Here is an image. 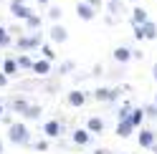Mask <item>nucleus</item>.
Here are the masks:
<instances>
[{"mask_svg": "<svg viewBox=\"0 0 157 154\" xmlns=\"http://www.w3.org/2000/svg\"><path fill=\"white\" fill-rule=\"evenodd\" d=\"M8 139H10L13 144H28L31 141V131H28L25 124H10V129H8Z\"/></svg>", "mask_w": 157, "mask_h": 154, "instance_id": "nucleus-1", "label": "nucleus"}, {"mask_svg": "<svg viewBox=\"0 0 157 154\" xmlns=\"http://www.w3.org/2000/svg\"><path fill=\"white\" fill-rule=\"evenodd\" d=\"M41 43H43L41 33H33V35H21V38H18V48H21V51H31V48H41Z\"/></svg>", "mask_w": 157, "mask_h": 154, "instance_id": "nucleus-2", "label": "nucleus"}, {"mask_svg": "<svg viewBox=\"0 0 157 154\" xmlns=\"http://www.w3.org/2000/svg\"><path fill=\"white\" fill-rule=\"evenodd\" d=\"M48 38H51L53 43H66V41H68V31H66L63 25L56 23V25L51 28V33H48Z\"/></svg>", "mask_w": 157, "mask_h": 154, "instance_id": "nucleus-3", "label": "nucleus"}, {"mask_svg": "<svg viewBox=\"0 0 157 154\" xmlns=\"http://www.w3.org/2000/svg\"><path fill=\"white\" fill-rule=\"evenodd\" d=\"M76 15L81 18V20H94L96 10H94V8H91V5H89V3L84 0V3H78V5H76Z\"/></svg>", "mask_w": 157, "mask_h": 154, "instance_id": "nucleus-4", "label": "nucleus"}, {"mask_svg": "<svg viewBox=\"0 0 157 154\" xmlns=\"http://www.w3.org/2000/svg\"><path fill=\"white\" fill-rule=\"evenodd\" d=\"M10 13L18 18V20H25V18L31 15L33 10H31V8H25L23 3H13V0H10Z\"/></svg>", "mask_w": 157, "mask_h": 154, "instance_id": "nucleus-5", "label": "nucleus"}, {"mask_svg": "<svg viewBox=\"0 0 157 154\" xmlns=\"http://www.w3.org/2000/svg\"><path fill=\"white\" fill-rule=\"evenodd\" d=\"M132 129H134V124H132V119H119V124H117V134H119L122 139H127L132 134Z\"/></svg>", "mask_w": 157, "mask_h": 154, "instance_id": "nucleus-6", "label": "nucleus"}, {"mask_svg": "<svg viewBox=\"0 0 157 154\" xmlns=\"http://www.w3.org/2000/svg\"><path fill=\"white\" fill-rule=\"evenodd\" d=\"M94 96H96V101H114L117 96H119V91H114V89H96Z\"/></svg>", "mask_w": 157, "mask_h": 154, "instance_id": "nucleus-7", "label": "nucleus"}, {"mask_svg": "<svg viewBox=\"0 0 157 154\" xmlns=\"http://www.w3.org/2000/svg\"><path fill=\"white\" fill-rule=\"evenodd\" d=\"M33 73H38V76H46L48 71H51V61L48 58H41V61H33V68H31Z\"/></svg>", "mask_w": 157, "mask_h": 154, "instance_id": "nucleus-8", "label": "nucleus"}, {"mask_svg": "<svg viewBox=\"0 0 157 154\" xmlns=\"http://www.w3.org/2000/svg\"><path fill=\"white\" fill-rule=\"evenodd\" d=\"M147 20H150V18H147V10L137 5L134 10H132V23H134V25H142V23H147Z\"/></svg>", "mask_w": 157, "mask_h": 154, "instance_id": "nucleus-9", "label": "nucleus"}, {"mask_svg": "<svg viewBox=\"0 0 157 154\" xmlns=\"http://www.w3.org/2000/svg\"><path fill=\"white\" fill-rule=\"evenodd\" d=\"M129 58H132V51H129V48L119 46V48H117V51H114V61H117V63H127Z\"/></svg>", "mask_w": 157, "mask_h": 154, "instance_id": "nucleus-10", "label": "nucleus"}, {"mask_svg": "<svg viewBox=\"0 0 157 154\" xmlns=\"http://www.w3.org/2000/svg\"><path fill=\"white\" fill-rule=\"evenodd\" d=\"M74 144H78V147L89 144V129H76L74 131Z\"/></svg>", "mask_w": 157, "mask_h": 154, "instance_id": "nucleus-11", "label": "nucleus"}, {"mask_svg": "<svg viewBox=\"0 0 157 154\" xmlns=\"http://www.w3.org/2000/svg\"><path fill=\"white\" fill-rule=\"evenodd\" d=\"M142 31H144V38H147V41H155V38H157V25H155L152 20L142 23Z\"/></svg>", "mask_w": 157, "mask_h": 154, "instance_id": "nucleus-12", "label": "nucleus"}, {"mask_svg": "<svg viewBox=\"0 0 157 154\" xmlns=\"http://www.w3.org/2000/svg\"><path fill=\"white\" fill-rule=\"evenodd\" d=\"M140 144H142V147H152V144H155V131L142 129L140 131Z\"/></svg>", "mask_w": 157, "mask_h": 154, "instance_id": "nucleus-13", "label": "nucleus"}, {"mask_svg": "<svg viewBox=\"0 0 157 154\" xmlns=\"http://www.w3.org/2000/svg\"><path fill=\"white\" fill-rule=\"evenodd\" d=\"M86 129H89L91 134H101V131H104V121H101L99 116H94V119H89V124H86Z\"/></svg>", "mask_w": 157, "mask_h": 154, "instance_id": "nucleus-14", "label": "nucleus"}, {"mask_svg": "<svg viewBox=\"0 0 157 154\" xmlns=\"http://www.w3.org/2000/svg\"><path fill=\"white\" fill-rule=\"evenodd\" d=\"M43 131H46V137H58V134H61V124H58V121H48L46 124V127H43Z\"/></svg>", "mask_w": 157, "mask_h": 154, "instance_id": "nucleus-15", "label": "nucleus"}, {"mask_svg": "<svg viewBox=\"0 0 157 154\" xmlns=\"http://www.w3.org/2000/svg\"><path fill=\"white\" fill-rule=\"evenodd\" d=\"M84 101H86V96L81 91H71V94H68V104H71V106H81Z\"/></svg>", "mask_w": 157, "mask_h": 154, "instance_id": "nucleus-16", "label": "nucleus"}, {"mask_svg": "<svg viewBox=\"0 0 157 154\" xmlns=\"http://www.w3.org/2000/svg\"><path fill=\"white\" fill-rule=\"evenodd\" d=\"M3 73H5V76L18 73V61H15V58H8V61L3 63Z\"/></svg>", "mask_w": 157, "mask_h": 154, "instance_id": "nucleus-17", "label": "nucleus"}, {"mask_svg": "<svg viewBox=\"0 0 157 154\" xmlns=\"http://www.w3.org/2000/svg\"><path fill=\"white\" fill-rule=\"evenodd\" d=\"M129 119H132V124H134V127H140V124L144 121V109H132Z\"/></svg>", "mask_w": 157, "mask_h": 154, "instance_id": "nucleus-18", "label": "nucleus"}, {"mask_svg": "<svg viewBox=\"0 0 157 154\" xmlns=\"http://www.w3.org/2000/svg\"><path fill=\"white\" fill-rule=\"evenodd\" d=\"M25 25L31 28V31H36V28H41V15H36V13H31L25 18Z\"/></svg>", "mask_w": 157, "mask_h": 154, "instance_id": "nucleus-19", "label": "nucleus"}, {"mask_svg": "<svg viewBox=\"0 0 157 154\" xmlns=\"http://www.w3.org/2000/svg\"><path fill=\"white\" fill-rule=\"evenodd\" d=\"M23 116H25V119H38V116H41V109H38V106H28Z\"/></svg>", "mask_w": 157, "mask_h": 154, "instance_id": "nucleus-20", "label": "nucleus"}, {"mask_svg": "<svg viewBox=\"0 0 157 154\" xmlns=\"http://www.w3.org/2000/svg\"><path fill=\"white\" fill-rule=\"evenodd\" d=\"M28 106H31V104H28V101H23V99H21V101H18V99L13 101V109H15L18 114H25V109H28Z\"/></svg>", "mask_w": 157, "mask_h": 154, "instance_id": "nucleus-21", "label": "nucleus"}, {"mask_svg": "<svg viewBox=\"0 0 157 154\" xmlns=\"http://www.w3.org/2000/svg\"><path fill=\"white\" fill-rule=\"evenodd\" d=\"M41 51H43V58H48V61H53V48L51 46H48V43H41Z\"/></svg>", "mask_w": 157, "mask_h": 154, "instance_id": "nucleus-22", "label": "nucleus"}, {"mask_svg": "<svg viewBox=\"0 0 157 154\" xmlns=\"http://www.w3.org/2000/svg\"><path fill=\"white\" fill-rule=\"evenodd\" d=\"M18 68H33V61L28 58V56H21V58H18Z\"/></svg>", "mask_w": 157, "mask_h": 154, "instance_id": "nucleus-23", "label": "nucleus"}, {"mask_svg": "<svg viewBox=\"0 0 157 154\" xmlns=\"http://www.w3.org/2000/svg\"><path fill=\"white\" fill-rule=\"evenodd\" d=\"M8 43H10V35H8V31H5L3 25H0V48L8 46Z\"/></svg>", "mask_w": 157, "mask_h": 154, "instance_id": "nucleus-24", "label": "nucleus"}, {"mask_svg": "<svg viewBox=\"0 0 157 154\" xmlns=\"http://www.w3.org/2000/svg\"><path fill=\"white\" fill-rule=\"evenodd\" d=\"M122 10V5H119V0H109V13L112 15H117V13H119Z\"/></svg>", "mask_w": 157, "mask_h": 154, "instance_id": "nucleus-25", "label": "nucleus"}, {"mask_svg": "<svg viewBox=\"0 0 157 154\" xmlns=\"http://www.w3.org/2000/svg\"><path fill=\"white\" fill-rule=\"evenodd\" d=\"M129 114H132V106H129V104H124V106L119 109V119H129Z\"/></svg>", "mask_w": 157, "mask_h": 154, "instance_id": "nucleus-26", "label": "nucleus"}, {"mask_svg": "<svg viewBox=\"0 0 157 154\" xmlns=\"http://www.w3.org/2000/svg\"><path fill=\"white\" fill-rule=\"evenodd\" d=\"M48 18H51V20H61V8H51V10H48Z\"/></svg>", "mask_w": 157, "mask_h": 154, "instance_id": "nucleus-27", "label": "nucleus"}, {"mask_svg": "<svg viewBox=\"0 0 157 154\" xmlns=\"http://www.w3.org/2000/svg\"><path fill=\"white\" fill-rule=\"evenodd\" d=\"M144 116H152V119L157 116V104H152V106H147V109H144Z\"/></svg>", "mask_w": 157, "mask_h": 154, "instance_id": "nucleus-28", "label": "nucleus"}, {"mask_svg": "<svg viewBox=\"0 0 157 154\" xmlns=\"http://www.w3.org/2000/svg\"><path fill=\"white\" fill-rule=\"evenodd\" d=\"M134 38H137V41H144V31H142V25H134Z\"/></svg>", "mask_w": 157, "mask_h": 154, "instance_id": "nucleus-29", "label": "nucleus"}, {"mask_svg": "<svg viewBox=\"0 0 157 154\" xmlns=\"http://www.w3.org/2000/svg\"><path fill=\"white\" fill-rule=\"evenodd\" d=\"M86 3H89L94 10H99V8H101V0H86Z\"/></svg>", "mask_w": 157, "mask_h": 154, "instance_id": "nucleus-30", "label": "nucleus"}, {"mask_svg": "<svg viewBox=\"0 0 157 154\" xmlns=\"http://www.w3.org/2000/svg\"><path fill=\"white\" fill-rule=\"evenodd\" d=\"M36 149H41V152H46V149H48V141H38V144H36Z\"/></svg>", "mask_w": 157, "mask_h": 154, "instance_id": "nucleus-31", "label": "nucleus"}, {"mask_svg": "<svg viewBox=\"0 0 157 154\" xmlns=\"http://www.w3.org/2000/svg\"><path fill=\"white\" fill-rule=\"evenodd\" d=\"M5 83H8V76H5L3 71H0V86H5Z\"/></svg>", "mask_w": 157, "mask_h": 154, "instance_id": "nucleus-32", "label": "nucleus"}, {"mask_svg": "<svg viewBox=\"0 0 157 154\" xmlns=\"http://www.w3.org/2000/svg\"><path fill=\"white\" fill-rule=\"evenodd\" d=\"M152 76H155V81H157V63L152 66Z\"/></svg>", "mask_w": 157, "mask_h": 154, "instance_id": "nucleus-33", "label": "nucleus"}, {"mask_svg": "<svg viewBox=\"0 0 157 154\" xmlns=\"http://www.w3.org/2000/svg\"><path fill=\"white\" fill-rule=\"evenodd\" d=\"M36 3H41V5H46V3H48V0H36Z\"/></svg>", "mask_w": 157, "mask_h": 154, "instance_id": "nucleus-34", "label": "nucleus"}, {"mask_svg": "<svg viewBox=\"0 0 157 154\" xmlns=\"http://www.w3.org/2000/svg\"><path fill=\"white\" fill-rule=\"evenodd\" d=\"M0 119H3V104H0Z\"/></svg>", "mask_w": 157, "mask_h": 154, "instance_id": "nucleus-35", "label": "nucleus"}, {"mask_svg": "<svg viewBox=\"0 0 157 154\" xmlns=\"http://www.w3.org/2000/svg\"><path fill=\"white\" fill-rule=\"evenodd\" d=\"M0 154H3V141H0Z\"/></svg>", "mask_w": 157, "mask_h": 154, "instance_id": "nucleus-36", "label": "nucleus"}, {"mask_svg": "<svg viewBox=\"0 0 157 154\" xmlns=\"http://www.w3.org/2000/svg\"><path fill=\"white\" fill-rule=\"evenodd\" d=\"M152 149H155V152H157V144H152Z\"/></svg>", "mask_w": 157, "mask_h": 154, "instance_id": "nucleus-37", "label": "nucleus"}, {"mask_svg": "<svg viewBox=\"0 0 157 154\" xmlns=\"http://www.w3.org/2000/svg\"><path fill=\"white\" fill-rule=\"evenodd\" d=\"M13 3H23V0H13Z\"/></svg>", "mask_w": 157, "mask_h": 154, "instance_id": "nucleus-38", "label": "nucleus"}, {"mask_svg": "<svg viewBox=\"0 0 157 154\" xmlns=\"http://www.w3.org/2000/svg\"><path fill=\"white\" fill-rule=\"evenodd\" d=\"M129 3H137V0H129Z\"/></svg>", "mask_w": 157, "mask_h": 154, "instance_id": "nucleus-39", "label": "nucleus"}, {"mask_svg": "<svg viewBox=\"0 0 157 154\" xmlns=\"http://www.w3.org/2000/svg\"><path fill=\"white\" fill-rule=\"evenodd\" d=\"M155 104H157V99H155Z\"/></svg>", "mask_w": 157, "mask_h": 154, "instance_id": "nucleus-40", "label": "nucleus"}]
</instances>
